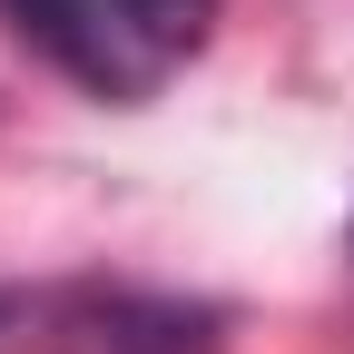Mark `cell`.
<instances>
[{
    "label": "cell",
    "instance_id": "2",
    "mask_svg": "<svg viewBox=\"0 0 354 354\" xmlns=\"http://www.w3.org/2000/svg\"><path fill=\"white\" fill-rule=\"evenodd\" d=\"M39 354H216V315L177 295L138 286H69V295H30Z\"/></svg>",
    "mask_w": 354,
    "mask_h": 354
},
{
    "label": "cell",
    "instance_id": "1",
    "mask_svg": "<svg viewBox=\"0 0 354 354\" xmlns=\"http://www.w3.org/2000/svg\"><path fill=\"white\" fill-rule=\"evenodd\" d=\"M0 20L88 99H148L207 50L216 0H0Z\"/></svg>",
    "mask_w": 354,
    "mask_h": 354
},
{
    "label": "cell",
    "instance_id": "3",
    "mask_svg": "<svg viewBox=\"0 0 354 354\" xmlns=\"http://www.w3.org/2000/svg\"><path fill=\"white\" fill-rule=\"evenodd\" d=\"M20 315H30V295H20V286H0V335H10Z\"/></svg>",
    "mask_w": 354,
    "mask_h": 354
}]
</instances>
